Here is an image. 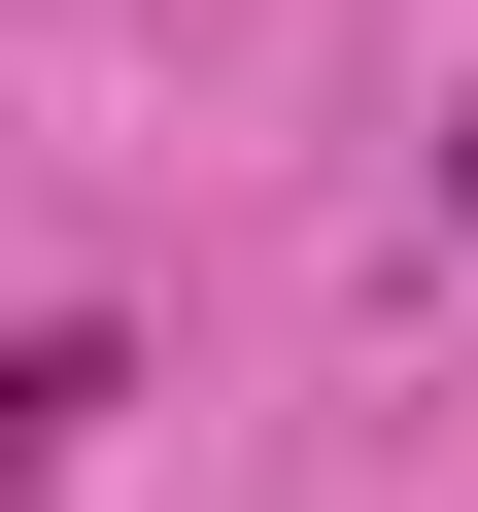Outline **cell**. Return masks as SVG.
Segmentation results:
<instances>
[{
    "instance_id": "cell-1",
    "label": "cell",
    "mask_w": 478,
    "mask_h": 512,
    "mask_svg": "<svg viewBox=\"0 0 478 512\" xmlns=\"http://www.w3.org/2000/svg\"><path fill=\"white\" fill-rule=\"evenodd\" d=\"M444 205H478V137H444Z\"/></svg>"
}]
</instances>
